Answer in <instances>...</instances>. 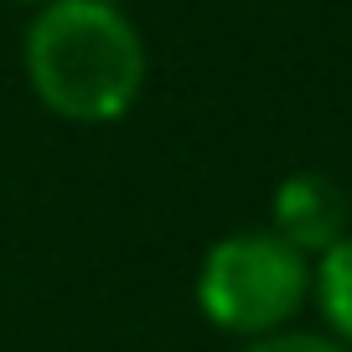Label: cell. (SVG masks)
<instances>
[{"label":"cell","instance_id":"obj_7","mask_svg":"<svg viewBox=\"0 0 352 352\" xmlns=\"http://www.w3.org/2000/svg\"><path fill=\"white\" fill-rule=\"evenodd\" d=\"M104 6H120V0H104Z\"/></svg>","mask_w":352,"mask_h":352},{"label":"cell","instance_id":"obj_3","mask_svg":"<svg viewBox=\"0 0 352 352\" xmlns=\"http://www.w3.org/2000/svg\"><path fill=\"white\" fill-rule=\"evenodd\" d=\"M270 218H275L270 223L275 239H285L306 259H321L331 243H342L352 233V202L327 171H296L275 187Z\"/></svg>","mask_w":352,"mask_h":352},{"label":"cell","instance_id":"obj_5","mask_svg":"<svg viewBox=\"0 0 352 352\" xmlns=\"http://www.w3.org/2000/svg\"><path fill=\"white\" fill-rule=\"evenodd\" d=\"M243 352H347V347L331 342V337H321V331H275V337L249 342Z\"/></svg>","mask_w":352,"mask_h":352},{"label":"cell","instance_id":"obj_2","mask_svg":"<svg viewBox=\"0 0 352 352\" xmlns=\"http://www.w3.org/2000/svg\"><path fill=\"white\" fill-rule=\"evenodd\" d=\"M311 296V259L296 254L270 228H243L202 254L197 306L212 327L233 337H275L296 321Z\"/></svg>","mask_w":352,"mask_h":352},{"label":"cell","instance_id":"obj_4","mask_svg":"<svg viewBox=\"0 0 352 352\" xmlns=\"http://www.w3.org/2000/svg\"><path fill=\"white\" fill-rule=\"evenodd\" d=\"M311 290H316V306L331 327V342L352 347V233L311 264Z\"/></svg>","mask_w":352,"mask_h":352},{"label":"cell","instance_id":"obj_6","mask_svg":"<svg viewBox=\"0 0 352 352\" xmlns=\"http://www.w3.org/2000/svg\"><path fill=\"white\" fill-rule=\"evenodd\" d=\"M26 6H47V0H26Z\"/></svg>","mask_w":352,"mask_h":352},{"label":"cell","instance_id":"obj_1","mask_svg":"<svg viewBox=\"0 0 352 352\" xmlns=\"http://www.w3.org/2000/svg\"><path fill=\"white\" fill-rule=\"evenodd\" d=\"M26 78L52 114L109 124L145 88V42L120 6L47 0L26 26Z\"/></svg>","mask_w":352,"mask_h":352}]
</instances>
